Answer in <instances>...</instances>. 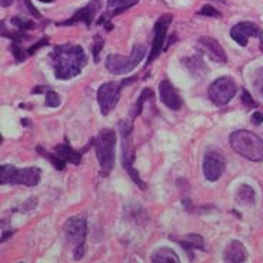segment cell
<instances>
[{
  "mask_svg": "<svg viewBox=\"0 0 263 263\" xmlns=\"http://www.w3.org/2000/svg\"><path fill=\"white\" fill-rule=\"evenodd\" d=\"M159 98L162 100V103L172 110H179L182 107V99L179 96L178 90L167 79L162 80L159 83Z\"/></svg>",
  "mask_w": 263,
  "mask_h": 263,
  "instance_id": "15",
  "label": "cell"
},
{
  "mask_svg": "<svg viewBox=\"0 0 263 263\" xmlns=\"http://www.w3.org/2000/svg\"><path fill=\"white\" fill-rule=\"evenodd\" d=\"M179 243L183 246V249L189 253L191 259L193 257L192 252L193 250H204V240L203 237L196 233H191V235H186L183 239H179Z\"/></svg>",
  "mask_w": 263,
  "mask_h": 263,
  "instance_id": "18",
  "label": "cell"
},
{
  "mask_svg": "<svg viewBox=\"0 0 263 263\" xmlns=\"http://www.w3.org/2000/svg\"><path fill=\"white\" fill-rule=\"evenodd\" d=\"M37 152H39L40 155H43V158L45 159H49L50 162H52V164L54 166V169H58V171H63L66 166V162L63 160V159H60L56 153L54 155H52V153H49V152L43 151L42 147H37Z\"/></svg>",
  "mask_w": 263,
  "mask_h": 263,
  "instance_id": "23",
  "label": "cell"
},
{
  "mask_svg": "<svg viewBox=\"0 0 263 263\" xmlns=\"http://www.w3.org/2000/svg\"><path fill=\"white\" fill-rule=\"evenodd\" d=\"M103 46H105V40H103V37L102 36H99V34H96L95 36V42H93V56H95V62L98 63L99 62V53H100V50L103 49Z\"/></svg>",
  "mask_w": 263,
  "mask_h": 263,
  "instance_id": "28",
  "label": "cell"
},
{
  "mask_svg": "<svg viewBox=\"0 0 263 263\" xmlns=\"http://www.w3.org/2000/svg\"><path fill=\"white\" fill-rule=\"evenodd\" d=\"M197 46L200 47V50L206 53L213 62L222 63V65H224L228 62L223 47L220 46V43L216 39L209 37V36H203V37L197 40Z\"/></svg>",
  "mask_w": 263,
  "mask_h": 263,
  "instance_id": "14",
  "label": "cell"
},
{
  "mask_svg": "<svg viewBox=\"0 0 263 263\" xmlns=\"http://www.w3.org/2000/svg\"><path fill=\"white\" fill-rule=\"evenodd\" d=\"M242 100H243V103L248 106V107H255V106H256L255 100L252 99V96L249 95V92H246V90H243V95H242Z\"/></svg>",
  "mask_w": 263,
  "mask_h": 263,
  "instance_id": "32",
  "label": "cell"
},
{
  "mask_svg": "<svg viewBox=\"0 0 263 263\" xmlns=\"http://www.w3.org/2000/svg\"><path fill=\"white\" fill-rule=\"evenodd\" d=\"M47 45H49V39H47V37H46V39L39 40V42H37L36 45H33L32 47H29V50H27V54H34V53L39 50L40 47L47 46Z\"/></svg>",
  "mask_w": 263,
  "mask_h": 263,
  "instance_id": "31",
  "label": "cell"
},
{
  "mask_svg": "<svg viewBox=\"0 0 263 263\" xmlns=\"http://www.w3.org/2000/svg\"><path fill=\"white\" fill-rule=\"evenodd\" d=\"M56 78L60 80L72 79L80 74L87 63L83 47L79 45H62L56 46L50 54Z\"/></svg>",
  "mask_w": 263,
  "mask_h": 263,
  "instance_id": "1",
  "label": "cell"
},
{
  "mask_svg": "<svg viewBox=\"0 0 263 263\" xmlns=\"http://www.w3.org/2000/svg\"><path fill=\"white\" fill-rule=\"evenodd\" d=\"M212 2H219V3H226V0H212Z\"/></svg>",
  "mask_w": 263,
  "mask_h": 263,
  "instance_id": "37",
  "label": "cell"
},
{
  "mask_svg": "<svg viewBox=\"0 0 263 263\" xmlns=\"http://www.w3.org/2000/svg\"><path fill=\"white\" fill-rule=\"evenodd\" d=\"M138 78H132V79H122L120 82H107L105 85L99 87L98 92V102L100 106V112L103 116L109 115L118 105L120 93L123 86H127L133 83Z\"/></svg>",
  "mask_w": 263,
  "mask_h": 263,
  "instance_id": "7",
  "label": "cell"
},
{
  "mask_svg": "<svg viewBox=\"0 0 263 263\" xmlns=\"http://www.w3.org/2000/svg\"><path fill=\"white\" fill-rule=\"evenodd\" d=\"M199 13L203 14V16H209V17H222V13L213 6H209V5H204V6L200 9Z\"/></svg>",
  "mask_w": 263,
  "mask_h": 263,
  "instance_id": "30",
  "label": "cell"
},
{
  "mask_svg": "<svg viewBox=\"0 0 263 263\" xmlns=\"http://www.w3.org/2000/svg\"><path fill=\"white\" fill-rule=\"evenodd\" d=\"M10 23L14 25V26L17 27L19 30H22V32H26V30H29V29H32V27L34 26L33 22H30V20L27 19H22V17H12V19H10Z\"/></svg>",
  "mask_w": 263,
  "mask_h": 263,
  "instance_id": "26",
  "label": "cell"
},
{
  "mask_svg": "<svg viewBox=\"0 0 263 263\" xmlns=\"http://www.w3.org/2000/svg\"><path fill=\"white\" fill-rule=\"evenodd\" d=\"M66 237L73 245V255L76 260H80L85 255V242L87 235V223L85 216H73L67 219L65 226Z\"/></svg>",
  "mask_w": 263,
  "mask_h": 263,
  "instance_id": "6",
  "label": "cell"
},
{
  "mask_svg": "<svg viewBox=\"0 0 263 263\" xmlns=\"http://www.w3.org/2000/svg\"><path fill=\"white\" fill-rule=\"evenodd\" d=\"M152 262L153 263H179L180 259L176 255L175 250H172L171 248H160L153 255H152Z\"/></svg>",
  "mask_w": 263,
  "mask_h": 263,
  "instance_id": "20",
  "label": "cell"
},
{
  "mask_svg": "<svg viewBox=\"0 0 263 263\" xmlns=\"http://www.w3.org/2000/svg\"><path fill=\"white\" fill-rule=\"evenodd\" d=\"M248 259V253L242 242L239 240H232L228 248L223 252V260L229 263H240L246 262Z\"/></svg>",
  "mask_w": 263,
  "mask_h": 263,
  "instance_id": "16",
  "label": "cell"
},
{
  "mask_svg": "<svg viewBox=\"0 0 263 263\" xmlns=\"http://www.w3.org/2000/svg\"><path fill=\"white\" fill-rule=\"evenodd\" d=\"M230 146L237 155L252 162H263V140L249 130H236L230 135Z\"/></svg>",
  "mask_w": 263,
  "mask_h": 263,
  "instance_id": "2",
  "label": "cell"
},
{
  "mask_svg": "<svg viewBox=\"0 0 263 263\" xmlns=\"http://www.w3.org/2000/svg\"><path fill=\"white\" fill-rule=\"evenodd\" d=\"M172 20H173L172 14H163L156 22V25H155V37H153V45H152L151 54H149V59H147V65H152L155 60L158 59L159 54L166 49L164 47V40H166L167 29L171 26Z\"/></svg>",
  "mask_w": 263,
  "mask_h": 263,
  "instance_id": "9",
  "label": "cell"
},
{
  "mask_svg": "<svg viewBox=\"0 0 263 263\" xmlns=\"http://www.w3.org/2000/svg\"><path fill=\"white\" fill-rule=\"evenodd\" d=\"M115 145H116V133L112 129L100 130L98 138L95 139V149L100 164L102 176H107L115 166Z\"/></svg>",
  "mask_w": 263,
  "mask_h": 263,
  "instance_id": "3",
  "label": "cell"
},
{
  "mask_svg": "<svg viewBox=\"0 0 263 263\" xmlns=\"http://www.w3.org/2000/svg\"><path fill=\"white\" fill-rule=\"evenodd\" d=\"M237 93V86L230 78H219L209 87V99L217 106H223L229 103Z\"/></svg>",
  "mask_w": 263,
  "mask_h": 263,
  "instance_id": "8",
  "label": "cell"
},
{
  "mask_svg": "<svg viewBox=\"0 0 263 263\" xmlns=\"http://www.w3.org/2000/svg\"><path fill=\"white\" fill-rule=\"evenodd\" d=\"M232 39L240 46H246L249 37H259L263 40V30L252 22H240L230 30Z\"/></svg>",
  "mask_w": 263,
  "mask_h": 263,
  "instance_id": "11",
  "label": "cell"
},
{
  "mask_svg": "<svg viewBox=\"0 0 263 263\" xmlns=\"http://www.w3.org/2000/svg\"><path fill=\"white\" fill-rule=\"evenodd\" d=\"M54 153H56L60 159H63L66 163L69 162V163L79 164L80 162H82V153L74 151L69 143H62V145L56 146V147H54Z\"/></svg>",
  "mask_w": 263,
  "mask_h": 263,
  "instance_id": "17",
  "label": "cell"
},
{
  "mask_svg": "<svg viewBox=\"0 0 263 263\" xmlns=\"http://www.w3.org/2000/svg\"><path fill=\"white\" fill-rule=\"evenodd\" d=\"M25 5H26L27 9H29V12H30V13H32L34 17H37V19H42V14L39 13V10H37L36 7L33 6L30 0H25Z\"/></svg>",
  "mask_w": 263,
  "mask_h": 263,
  "instance_id": "33",
  "label": "cell"
},
{
  "mask_svg": "<svg viewBox=\"0 0 263 263\" xmlns=\"http://www.w3.org/2000/svg\"><path fill=\"white\" fill-rule=\"evenodd\" d=\"M122 140H123V145H122V152H123V166H125L126 171L129 172L132 180L138 184L142 191H145L146 184L142 182V179L139 176L138 171L133 167V162H135V149H133V146H132L130 135H122Z\"/></svg>",
  "mask_w": 263,
  "mask_h": 263,
  "instance_id": "12",
  "label": "cell"
},
{
  "mask_svg": "<svg viewBox=\"0 0 263 263\" xmlns=\"http://www.w3.org/2000/svg\"><path fill=\"white\" fill-rule=\"evenodd\" d=\"M9 5H12V0H2V6L7 7Z\"/></svg>",
  "mask_w": 263,
  "mask_h": 263,
  "instance_id": "35",
  "label": "cell"
},
{
  "mask_svg": "<svg viewBox=\"0 0 263 263\" xmlns=\"http://www.w3.org/2000/svg\"><path fill=\"white\" fill-rule=\"evenodd\" d=\"M39 2H42V3H50L53 0H39Z\"/></svg>",
  "mask_w": 263,
  "mask_h": 263,
  "instance_id": "36",
  "label": "cell"
},
{
  "mask_svg": "<svg viewBox=\"0 0 263 263\" xmlns=\"http://www.w3.org/2000/svg\"><path fill=\"white\" fill-rule=\"evenodd\" d=\"M139 0H107V17H112L116 14L123 13L125 10L135 6Z\"/></svg>",
  "mask_w": 263,
  "mask_h": 263,
  "instance_id": "19",
  "label": "cell"
},
{
  "mask_svg": "<svg viewBox=\"0 0 263 263\" xmlns=\"http://www.w3.org/2000/svg\"><path fill=\"white\" fill-rule=\"evenodd\" d=\"M45 106H46V107H58V106H60L59 95L56 92H53V90H47Z\"/></svg>",
  "mask_w": 263,
  "mask_h": 263,
  "instance_id": "27",
  "label": "cell"
},
{
  "mask_svg": "<svg viewBox=\"0 0 263 263\" xmlns=\"http://www.w3.org/2000/svg\"><path fill=\"white\" fill-rule=\"evenodd\" d=\"M253 87L256 89V92L263 96V67H259L253 73V79H252Z\"/></svg>",
  "mask_w": 263,
  "mask_h": 263,
  "instance_id": "24",
  "label": "cell"
},
{
  "mask_svg": "<svg viewBox=\"0 0 263 263\" xmlns=\"http://www.w3.org/2000/svg\"><path fill=\"white\" fill-rule=\"evenodd\" d=\"M186 67L191 70L193 74H200L206 70V66H204L203 60L200 56H191V58H186V59L182 60Z\"/></svg>",
  "mask_w": 263,
  "mask_h": 263,
  "instance_id": "22",
  "label": "cell"
},
{
  "mask_svg": "<svg viewBox=\"0 0 263 263\" xmlns=\"http://www.w3.org/2000/svg\"><path fill=\"white\" fill-rule=\"evenodd\" d=\"M39 167L29 166L25 169H17L12 164H3L0 169V182L2 184H25V186H36L40 182Z\"/></svg>",
  "mask_w": 263,
  "mask_h": 263,
  "instance_id": "4",
  "label": "cell"
},
{
  "mask_svg": "<svg viewBox=\"0 0 263 263\" xmlns=\"http://www.w3.org/2000/svg\"><path fill=\"white\" fill-rule=\"evenodd\" d=\"M102 7V0H92L87 6L82 7L80 10H78L76 13L73 14L72 17L69 20H66L63 23H59L60 26H72L76 23H85L86 26H90L92 25V20L95 19V16L100 10Z\"/></svg>",
  "mask_w": 263,
  "mask_h": 263,
  "instance_id": "13",
  "label": "cell"
},
{
  "mask_svg": "<svg viewBox=\"0 0 263 263\" xmlns=\"http://www.w3.org/2000/svg\"><path fill=\"white\" fill-rule=\"evenodd\" d=\"M226 162L220 152L211 151L204 155L203 159V175L209 182H216L223 175Z\"/></svg>",
  "mask_w": 263,
  "mask_h": 263,
  "instance_id": "10",
  "label": "cell"
},
{
  "mask_svg": "<svg viewBox=\"0 0 263 263\" xmlns=\"http://www.w3.org/2000/svg\"><path fill=\"white\" fill-rule=\"evenodd\" d=\"M255 200H256V193H255L252 186H249V184L239 186V189L236 192L237 203L243 204V206H250V204L255 203Z\"/></svg>",
  "mask_w": 263,
  "mask_h": 263,
  "instance_id": "21",
  "label": "cell"
},
{
  "mask_svg": "<svg viewBox=\"0 0 263 263\" xmlns=\"http://www.w3.org/2000/svg\"><path fill=\"white\" fill-rule=\"evenodd\" d=\"M10 50L13 53L14 59L17 60V62H23V60L26 59V54H25V50L20 47V43L17 42H12V46H10Z\"/></svg>",
  "mask_w": 263,
  "mask_h": 263,
  "instance_id": "29",
  "label": "cell"
},
{
  "mask_svg": "<svg viewBox=\"0 0 263 263\" xmlns=\"http://www.w3.org/2000/svg\"><path fill=\"white\" fill-rule=\"evenodd\" d=\"M146 54V47L142 45H135L130 56H120V54H109L106 59V67L113 74H126L132 72L136 66L143 60Z\"/></svg>",
  "mask_w": 263,
  "mask_h": 263,
  "instance_id": "5",
  "label": "cell"
},
{
  "mask_svg": "<svg viewBox=\"0 0 263 263\" xmlns=\"http://www.w3.org/2000/svg\"><path fill=\"white\" fill-rule=\"evenodd\" d=\"M252 122L255 123V125H260L263 122V113L260 112H255L252 115Z\"/></svg>",
  "mask_w": 263,
  "mask_h": 263,
  "instance_id": "34",
  "label": "cell"
},
{
  "mask_svg": "<svg viewBox=\"0 0 263 263\" xmlns=\"http://www.w3.org/2000/svg\"><path fill=\"white\" fill-rule=\"evenodd\" d=\"M152 95H153V92H152L151 89H145V90L142 92V95H140V96H139V99H138V103H136V107H135L133 116H138V115H140V113H142V107H143V103H145L147 99L152 98Z\"/></svg>",
  "mask_w": 263,
  "mask_h": 263,
  "instance_id": "25",
  "label": "cell"
}]
</instances>
